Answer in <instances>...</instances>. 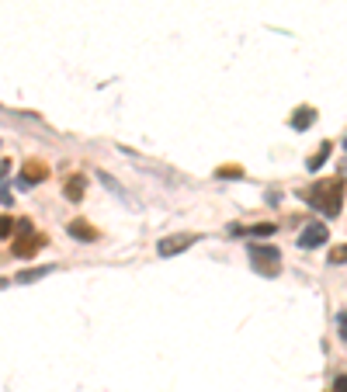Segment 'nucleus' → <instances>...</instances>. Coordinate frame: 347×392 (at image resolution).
I'll return each mask as SVG.
<instances>
[{
    "instance_id": "f257e3e1",
    "label": "nucleus",
    "mask_w": 347,
    "mask_h": 392,
    "mask_svg": "<svg viewBox=\"0 0 347 392\" xmlns=\"http://www.w3.org/2000/svg\"><path fill=\"white\" fill-rule=\"evenodd\" d=\"M340 195H344V181H340V177H337V181L330 177V181L313 184L302 198H306L313 208H320L323 215H340V208H344V198H340Z\"/></svg>"
},
{
    "instance_id": "f03ea898",
    "label": "nucleus",
    "mask_w": 347,
    "mask_h": 392,
    "mask_svg": "<svg viewBox=\"0 0 347 392\" xmlns=\"http://www.w3.org/2000/svg\"><path fill=\"white\" fill-rule=\"evenodd\" d=\"M250 267L264 278H274L281 271V257L274 247H250Z\"/></svg>"
},
{
    "instance_id": "7ed1b4c3",
    "label": "nucleus",
    "mask_w": 347,
    "mask_h": 392,
    "mask_svg": "<svg viewBox=\"0 0 347 392\" xmlns=\"http://www.w3.org/2000/svg\"><path fill=\"white\" fill-rule=\"evenodd\" d=\"M198 240H202L198 233H174V236H163L156 250H160V257H174V254H184L188 247H195Z\"/></svg>"
},
{
    "instance_id": "20e7f679",
    "label": "nucleus",
    "mask_w": 347,
    "mask_h": 392,
    "mask_svg": "<svg viewBox=\"0 0 347 392\" xmlns=\"http://www.w3.org/2000/svg\"><path fill=\"white\" fill-rule=\"evenodd\" d=\"M326 240H330V233H326L323 222H309V226L302 230V236H299V247L302 250H313V247H323Z\"/></svg>"
},
{
    "instance_id": "39448f33",
    "label": "nucleus",
    "mask_w": 347,
    "mask_h": 392,
    "mask_svg": "<svg viewBox=\"0 0 347 392\" xmlns=\"http://www.w3.org/2000/svg\"><path fill=\"white\" fill-rule=\"evenodd\" d=\"M45 177H49V167H45V163H38V160H32V163H25L21 188H28V184H42Z\"/></svg>"
},
{
    "instance_id": "423d86ee",
    "label": "nucleus",
    "mask_w": 347,
    "mask_h": 392,
    "mask_svg": "<svg viewBox=\"0 0 347 392\" xmlns=\"http://www.w3.org/2000/svg\"><path fill=\"white\" fill-rule=\"evenodd\" d=\"M42 243H45V240H42L35 230H28V233H25V240H18L14 254H18V257H35V247H42Z\"/></svg>"
},
{
    "instance_id": "0eeeda50",
    "label": "nucleus",
    "mask_w": 347,
    "mask_h": 392,
    "mask_svg": "<svg viewBox=\"0 0 347 392\" xmlns=\"http://www.w3.org/2000/svg\"><path fill=\"white\" fill-rule=\"evenodd\" d=\"M63 191H67V198H70V201H80V198H84V191H87L84 174H73V177L67 181V188H63Z\"/></svg>"
},
{
    "instance_id": "6e6552de",
    "label": "nucleus",
    "mask_w": 347,
    "mask_h": 392,
    "mask_svg": "<svg viewBox=\"0 0 347 392\" xmlns=\"http://www.w3.org/2000/svg\"><path fill=\"white\" fill-rule=\"evenodd\" d=\"M313 122H316V108H299V115L292 119V129L302 132V129H309Z\"/></svg>"
},
{
    "instance_id": "1a4fd4ad",
    "label": "nucleus",
    "mask_w": 347,
    "mask_h": 392,
    "mask_svg": "<svg viewBox=\"0 0 347 392\" xmlns=\"http://www.w3.org/2000/svg\"><path fill=\"white\" fill-rule=\"evenodd\" d=\"M70 236H77V240H97V233L91 226H84V219H73L70 222Z\"/></svg>"
},
{
    "instance_id": "9d476101",
    "label": "nucleus",
    "mask_w": 347,
    "mask_h": 392,
    "mask_svg": "<svg viewBox=\"0 0 347 392\" xmlns=\"http://www.w3.org/2000/svg\"><path fill=\"white\" fill-rule=\"evenodd\" d=\"M49 271H52V267H35V271H25V274H18V282H25V285H28V282H38V278H42V274H49Z\"/></svg>"
},
{
    "instance_id": "9b49d317",
    "label": "nucleus",
    "mask_w": 347,
    "mask_h": 392,
    "mask_svg": "<svg viewBox=\"0 0 347 392\" xmlns=\"http://www.w3.org/2000/svg\"><path fill=\"white\" fill-rule=\"evenodd\" d=\"M278 226L274 222H257V226H250V236H271Z\"/></svg>"
},
{
    "instance_id": "f8f14e48",
    "label": "nucleus",
    "mask_w": 347,
    "mask_h": 392,
    "mask_svg": "<svg viewBox=\"0 0 347 392\" xmlns=\"http://www.w3.org/2000/svg\"><path fill=\"white\" fill-rule=\"evenodd\" d=\"M330 149H333V146H330V143H326V146H323V149H320V153H316V156H313V160H309V171H320V167H323V160H326V156H330Z\"/></svg>"
},
{
    "instance_id": "ddd939ff",
    "label": "nucleus",
    "mask_w": 347,
    "mask_h": 392,
    "mask_svg": "<svg viewBox=\"0 0 347 392\" xmlns=\"http://www.w3.org/2000/svg\"><path fill=\"white\" fill-rule=\"evenodd\" d=\"M11 233H14V219L11 215H0V240L11 236Z\"/></svg>"
},
{
    "instance_id": "4468645a",
    "label": "nucleus",
    "mask_w": 347,
    "mask_h": 392,
    "mask_svg": "<svg viewBox=\"0 0 347 392\" xmlns=\"http://www.w3.org/2000/svg\"><path fill=\"white\" fill-rule=\"evenodd\" d=\"M219 177H240V171H237V167H222Z\"/></svg>"
},
{
    "instance_id": "2eb2a0df",
    "label": "nucleus",
    "mask_w": 347,
    "mask_h": 392,
    "mask_svg": "<svg viewBox=\"0 0 347 392\" xmlns=\"http://www.w3.org/2000/svg\"><path fill=\"white\" fill-rule=\"evenodd\" d=\"M8 174H11V163H8V160H0V181H4Z\"/></svg>"
},
{
    "instance_id": "dca6fc26",
    "label": "nucleus",
    "mask_w": 347,
    "mask_h": 392,
    "mask_svg": "<svg viewBox=\"0 0 347 392\" xmlns=\"http://www.w3.org/2000/svg\"><path fill=\"white\" fill-rule=\"evenodd\" d=\"M4 285H8V282H4V278H0V289H4Z\"/></svg>"
}]
</instances>
